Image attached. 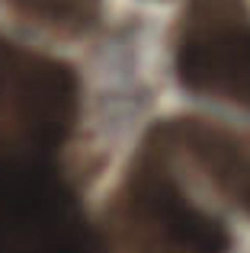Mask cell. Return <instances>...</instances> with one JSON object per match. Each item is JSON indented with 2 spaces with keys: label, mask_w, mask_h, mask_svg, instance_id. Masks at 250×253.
<instances>
[{
  "label": "cell",
  "mask_w": 250,
  "mask_h": 253,
  "mask_svg": "<svg viewBox=\"0 0 250 253\" xmlns=\"http://www.w3.org/2000/svg\"><path fill=\"white\" fill-rule=\"evenodd\" d=\"M103 253H228L225 224L183 192L173 164L141 144L100 231Z\"/></svg>",
  "instance_id": "1"
},
{
  "label": "cell",
  "mask_w": 250,
  "mask_h": 253,
  "mask_svg": "<svg viewBox=\"0 0 250 253\" xmlns=\"http://www.w3.org/2000/svg\"><path fill=\"white\" fill-rule=\"evenodd\" d=\"M0 253H103L100 228L48 157L0 154Z\"/></svg>",
  "instance_id": "2"
},
{
  "label": "cell",
  "mask_w": 250,
  "mask_h": 253,
  "mask_svg": "<svg viewBox=\"0 0 250 253\" xmlns=\"http://www.w3.org/2000/svg\"><path fill=\"white\" fill-rule=\"evenodd\" d=\"M81 81L74 68L0 42V154L48 157L74 131Z\"/></svg>",
  "instance_id": "3"
},
{
  "label": "cell",
  "mask_w": 250,
  "mask_h": 253,
  "mask_svg": "<svg viewBox=\"0 0 250 253\" xmlns=\"http://www.w3.org/2000/svg\"><path fill=\"white\" fill-rule=\"evenodd\" d=\"M173 61L186 90L250 109L247 0H186Z\"/></svg>",
  "instance_id": "4"
},
{
  "label": "cell",
  "mask_w": 250,
  "mask_h": 253,
  "mask_svg": "<svg viewBox=\"0 0 250 253\" xmlns=\"http://www.w3.org/2000/svg\"><path fill=\"white\" fill-rule=\"evenodd\" d=\"M144 141L170 164L193 170L228 205L250 218V131L183 116L157 122Z\"/></svg>",
  "instance_id": "5"
},
{
  "label": "cell",
  "mask_w": 250,
  "mask_h": 253,
  "mask_svg": "<svg viewBox=\"0 0 250 253\" xmlns=\"http://www.w3.org/2000/svg\"><path fill=\"white\" fill-rule=\"evenodd\" d=\"M23 16L51 32H83L100 16V0H10Z\"/></svg>",
  "instance_id": "6"
}]
</instances>
